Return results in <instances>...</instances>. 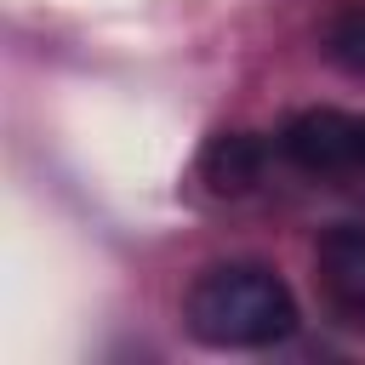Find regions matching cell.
Wrapping results in <instances>:
<instances>
[{
	"instance_id": "obj_1",
	"label": "cell",
	"mask_w": 365,
	"mask_h": 365,
	"mask_svg": "<svg viewBox=\"0 0 365 365\" xmlns=\"http://www.w3.org/2000/svg\"><path fill=\"white\" fill-rule=\"evenodd\" d=\"M182 319L205 348H274L297 331V297L262 262H217L188 285Z\"/></svg>"
},
{
	"instance_id": "obj_2",
	"label": "cell",
	"mask_w": 365,
	"mask_h": 365,
	"mask_svg": "<svg viewBox=\"0 0 365 365\" xmlns=\"http://www.w3.org/2000/svg\"><path fill=\"white\" fill-rule=\"evenodd\" d=\"M354 131H359V114H342V108H302L285 120L279 131V154L302 171H354Z\"/></svg>"
},
{
	"instance_id": "obj_3",
	"label": "cell",
	"mask_w": 365,
	"mask_h": 365,
	"mask_svg": "<svg viewBox=\"0 0 365 365\" xmlns=\"http://www.w3.org/2000/svg\"><path fill=\"white\" fill-rule=\"evenodd\" d=\"M319 285L336 302V314L365 325V228L342 222L319 234Z\"/></svg>"
},
{
	"instance_id": "obj_4",
	"label": "cell",
	"mask_w": 365,
	"mask_h": 365,
	"mask_svg": "<svg viewBox=\"0 0 365 365\" xmlns=\"http://www.w3.org/2000/svg\"><path fill=\"white\" fill-rule=\"evenodd\" d=\"M262 165H268V143L251 131H217L200 154V171L217 194H245L251 182H262Z\"/></svg>"
},
{
	"instance_id": "obj_5",
	"label": "cell",
	"mask_w": 365,
	"mask_h": 365,
	"mask_svg": "<svg viewBox=\"0 0 365 365\" xmlns=\"http://www.w3.org/2000/svg\"><path fill=\"white\" fill-rule=\"evenodd\" d=\"M325 57L348 74H365V6H348L331 29H325Z\"/></svg>"
},
{
	"instance_id": "obj_6",
	"label": "cell",
	"mask_w": 365,
	"mask_h": 365,
	"mask_svg": "<svg viewBox=\"0 0 365 365\" xmlns=\"http://www.w3.org/2000/svg\"><path fill=\"white\" fill-rule=\"evenodd\" d=\"M354 171H365V114H359V131H354Z\"/></svg>"
}]
</instances>
